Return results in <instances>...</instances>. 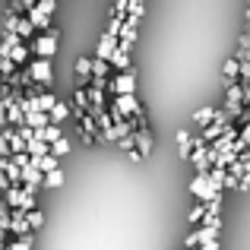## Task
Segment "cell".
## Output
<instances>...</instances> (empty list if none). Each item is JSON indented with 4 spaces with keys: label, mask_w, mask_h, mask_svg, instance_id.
I'll list each match as a JSON object with an SVG mask.
<instances>
[{
    "label": "cell",
    "mask_w": 250,
    "mask_h": 250,
    "mask_svg": "<svg viewBox=\"0 0 250 250\" xmlns=\"http://www.w3.org/2000/svg\"><path fill=\"white\" fill-rule=\"evenodd\" d=\"M111 95H130V92H136V73L133 67L130 70H114V80L108 83Z\"/></svg>",
    "instance_id": "6da1fadb"
},
{
    "label": "cell",
    "mask_w": 250,
    "mask_h": 250,
    "mask_svg": "<svg viewBox=\"0 0 250 250\" xmlns=\"http://www.w3.org/2000/svg\"><path fill=\"white\" fill-rule=\"evenodd\" d=\"M29 44H32V51H35V57H54L57 54V29L29 38Z\"/></svg>",
    "instance_id": "7a4b0ae2"
},
{
    "label": "cell",
    "mask_w": 250,
    "mask_h": 250,
    "mask_svg": "<svg viewBox=\"0 0 250 250\" xmlns=\"http://www.w3.org/2000/svg\"><path fill=\"white\" fill-rule=\"evenodd\" d=\"M190 193H193L196 200H222V190L212 187V184H209V174H200V171H196V177L190 181Z\"/></svg>",
    "instance_id": "3957f363"
},
{
    "label": "cell",
    "mask_w": 250,
    "mask_h": 250,
    "mask_svg": "<svg viewBox=\"0 0 250 250\" xmlns=\"http://www.w3.org/2000/svg\"><path fill=\"white\" fill-rule=\"evenodd\" d=\"M29 73L38 85H51L54 83V63H51V57H35L29 63Z\"/></svg>",
    "instance_id": "277c9868"
},
{
    "label": "cell",
    "mask_w": 250,
    "mask_h": 250,
    "mask_svg": "<svg viewBox=\"0 0 250 250\" xmlns=\"http://www.w3.org/2000/svg\"><path fill=\"white\" fill-rule=\"evenodd\" d=\"M133 136H136V152H140L143 159L155 152V136H152V130H149V124H146V127H136Z\"/></svg>",
    "instance_id": "5b68a950"
},
{
    "label": "cell",
    "mask_w": 250,
    "mask_h": 250,
    "mask_svg": "<svg viewBox=\"0 0 250 250\" xmlns=\"http://www.w3.org/2000/svg\"><path fill=\"white\" fill-rule=\"evenodd\" d=\"M10 234H16V238H25V234H32V225H29V215H25V209H13Z\"/></svg>",
    "instance_id": "8992f818"
},
{
    "label": "cell",
    "mask_w": 250,
    "mask_h": 250,
    "mask_svg": "<svg viewBox=\"0 0 250 250\" xmlns=\"http://www.w3.org/2000/svg\"><path fill=\"white\" fill-rule=\"evenodd\" d=\"M117 44H121V38L104 32L102 42H98V48H95V57H102V61H111V57H114V51H117Z\"/></svg>",
    "instance_id": "52a82bcc"
},
{
    "label": "cell",
    "mask_w": 250,
    "mask_h": 250,
    "mask_svg": "<svg viewBox=\"0 0 250 250\" xmlns=\"http://www.w3.org/2000/svg\"><path fill=\"white\" fill-rule=\"evenodd\" d=\"M0 171H3V174L10 177L13 187H22V168H19L13 159H0Z\"/></svg>",
    "instance_id": "ba28073f"
},
{
    "label": "cell",
    "mask_w": 250,
    "mask_h": 250,
    "mask_svg": "<svg viewBox=\"0 0 250 250\" xmlns=\"http://www.w3.org/2000/svg\"><path fill=\"white\" fill-rule=\"evenodd\" d=\"M73 70H76V85L89 89V85H92V61H85V57H80Z\"/></svg>",
    "instance_id": "9c48e42d"
},
{
    "label": "cell",
    "mask_w": 250,
    "mask_h": 250,
    "mask_svg": "<svg viewBox=\"0 0 250 250\" xmlns=\"http://www.w3.org/2000/svg\"><path fill=\"white\" fill-rule=\"evenodd\" d=\"M222 80H225V85L241 83V61H238V57H228V61H225V67H222Z\"/></svg>",
    "instance_id": "30bf717a"
},
{
    "label": "cell",
    "mask_w": 250,
    "mask_h": 250,
    "mask_svg": "<svg viewBox=\"0 0 250 250\" xmlns=\"http://www.w3.org/2000/svg\"><path fill=\"white\" fill-rule=\"evenodd\" d=\"M22 184H32V187H44V171L35 165V162H29V165L22 168Z\"/></svg>",
    "instance_id": "8fae6325"
},
{
    "label": "cell",
    "mask_w": 250,
    "mask_h": 250,
    "mask_svg": "<svg viewBox=\"0 0 250 250\" xmlns=\"http://www.w3.org/2000/svg\"><path fill=\"white\" fill-rule=\"evenodd\" d=\"M25 16H29V19H32V25H35V29H42V32H51V29H54V19H51L48 13H42L38 6H32Z\"/></svg>",
    "instance_id": "7c38bea8"
},
{
    "label": "cell",
    "mask_w": 250,
    "mask_h": 250,
    "mask_svg": "<svg viewBox=\"0 0 250 250\" xmlns=\"http://www.w3.org/2000/svg\"><path fill=\"white\" fill-rule=\"evenodd\" d=\"M89 108H92V102H89V89L76 85V92H73V111H76V114H85Z\"/></svg>",
    "instance_id": "4fadbf2b"
},
{
    "label": "cell",
    "mask_w": 250,
    "mask_h": 250,
    "mask_svg": "<svg viewBox=\"0 0 250 250\" xmlns=\"http://www.w3.org/2000/svg\"><path fill=\"white\" fill-rule=\"evenodd\" d=\"M25 152H29L32 155V159H38V155H44V152H51V146H48V143H44L42 140V136H32V140H25Z\"/></svg>",
    "instance_id": "5bb4252c"
},
{
    "label": "cell",
    "mask_w": 250,
    "mask_h": 250,
    "mask_svg": "<svg viewBox=\"0 0 250 250\" xmlns=\"http://www.w3.org/2000/svg\"><path fill=\"white\" fill-rule=\"evenodd\" d=\"M25 124H29L32 130H42V127L51 124V114L48 111H29V114H25Z\"/></svg>",
    "instance_id": "9a60e30c"
},
{
    "label": "cell",
    "mask_w": 250,
    "mask_h": 250,
    "mask_svg": "<svg viewBox=\"0 0 250 250\" xmlns=\"http://www.w3.org/2000/svg\"><path fill=\"white\" fill-rule=\"evenodd\" d=\"M35 133H38V136H42V140H44V143H48V146H51V143H57V140H61V136H63V130H61V124H48V127L35 130Z\"/></svg>",
    "instance_id": "2e32d148"
},
{
    "label": "cell",
    "mask_w": 250,
    "mask_h": 250,
    "mask_svg": "<svg viewBox=\"0 0 250 250\" xmlns=\"http://www.w3.org/2000/svg\"><path fill=\"white\" fill-rule=\"evenodd\" d=\"M6 117H10V127H22L25 124V111H22V104H6Z\"/></svg>",
    "instance_id": "e0dca14e"
},
{
    "label": "cell",
    "mask_w": 250,
    "mask_h": 250,
    "mask_svg": "<svg viewBox=\"0 0 250 250\" xmlns=\"http://www.w3.org/2000/svg\"><path fill=\"white\" fill-rule=\"evenodd\" d=\"M111 67H114V70H130V51H127V48H121V44H117L114 57H111Z\"/></svg>",
    "instance_id": "ac0fdd59"
},
{
    "label": "cell",
    "mask_w": 250,
    "mask_h": 250,
    "mask_svg": "<svg viewBox=\"0 0 250 250\" xmlns=\"http://www.w3.org/2000/svg\"><path fill=\"white\" fill-rule=\"evenodd\" d=\"M215 114H219V111H215V108H209V104H206V108L193 111V124H200V127H206V124H212V121H215Z\"/></svg>",
    "instance_id": "d6986e66"
},
{
    "label": "cell",
    "mask_w": 250,
    "mask_h": 250,
    "mask_svg": "<svg viewBox=\"0 0 250 250\" xmlns=\"http://www.w3.org/2000/svg\"><path fill=\"white\" fill-rule=\"evenodd\" d=\"M29 51H32V44H29V42H22V44H16V48H13V51H10V57H13V61H16V67H22V63H25V61H29Z\"/></svg>",
    "instance_id": "ffe728a7"
},
{
    "label": "cell",
    "mask_w": 250,
    "mask_h": 250,
    "mask_svg": "<svg viewBox=\"0 0 250 250\" xmlns=\"http://www.w3.org/2000/svg\"><path fill=\"white\" fill-rule=\"evenodd\" d=\"M48 114H51V124H63V121H67V117H70V104H63V102H57V104H54V108H51V111H48Z\"/></svg>",
    "instance_id": "44dd1931"
},
{
    "label": "cell",
    "mask_w": 250,
    "mask_h": 250,
    "mask_svg": "<svg viewBox=\"0 0 250 250\" xmlns=\"http://www.w3.org/2000/svg\"><path fill=\"white\" fill-rule=\"evenodd\" d=\"M32 162H35V165L42 168L44 174H48V171H54V168H57V155H54V152H44V155H38V159H32Z\"/></svg>",
    "instance_id": "7402d4cb"
},
{
    "label": "cell",
    "mask_w": 250,
    "mask_h": 250,
    "mask_svg": "<svg viewBox=\"0 0 250 250\" xmlns=\"http://www.w3.org/2000/svg\"><path fill=\"white\" fill-rule=\"evenodd\" d=\"M16 70H19V67H16V61H13V57H0V80H3V83L10 80Z\"/></svg>",
    "instance_id": "603a6c76"
},
{
    "label": "cell",
    "mask_w": 250,
    "mask_h": 250,
    "mask_svg": "<svg viewBox=\"0 0 250 250\" xmlns=\"http://www.w3.org/2000/svg\"><path fill=\"white\" fill-rule=\"evenodd\" d=\"M16 32L25 38V42H29V38H35V25H32V19H29V16H19V25H16Z\"/></svg>",
    "instance_id": "cb8c5ba5"
},
{
    "label": "cell",
    "mask_w": 250,
    "mask_h": 250,
    "mask_svg": "<svg viewBox=\"0 0 250 250\" xmlns=\"http://www.w3.org/2000/svg\"><path fill=\"white\" fill-rule=\"evenodd\" d=\"M57 102H61V98H57L54 92H42V95H38V111H51Z\"/></svg>",
    "instance_id": "d4e9b609"
},
{
    "label": "cell",
    "mask_w": 250,
    "mask_h": 250,
    "mask_svg": "<svg viewBox=\"0 0 250 250\" xmlns=\"http://www.w3.org/2000/svg\"><path fill=\"white\" fill-rule=\"evenodd\" d=\"M203 215H206V203L200 200V203H196V206L187 212V222H190V225H200V222H203Z\"/></svg>",
    "instance_id": "484cf974"
},
{
    "label": "cell",
    "mask_w": 250,
    "mask_h": 250,
    "mask_svg": "<svg viewBox=\"0 0 250 250\" xmlns=\"http://www.w3.org/2000/svg\"><path fill=\"white\" fill-rule=\"evenodd\" d=\"M234 57H238V61H250V35H247V32L238 38V54H234Z\"/></svg>",
    "instance_id": "4316f807"
},
{
    "label": "cell",
    "mask_w": 250,
    "mask_h": 250,
    "mask_svg": "<svg viewBox=\"0 0 250 250\" xmlns=\"http://www.w3.org/2000/svg\"><path fill=\"white\" fill-rule=\"evenodd\" d=\"M6 250H32V234H25V238H13V241H6Z\"/></svg>",
    "instance_id": "83f0119b"
},
{
    "label": "cell",
    "mask_w": 250,
    "mask_h": 250,
    "mask_svg": "<svg viewBox=\"0 0 250 250\" xmlns=\"http://www.w3.org/2000/svg\"><path fill=\"white\" fill-rule=\"evenodd\" d=\"M244 171H247V162L241 159V155H238V159L231 162V165H228V174H231V177H238V181L244 177Z\"/></svg>",
    "instance_id": "f1b7e54d"
},
{
    "label": "cell",
    "mask_w": 250,
    "mask_h": 250,
    "mask_svg": "<svg viewBox=\"0 0 250 250\" xmlns=\"http://www.w3.org/2000/svg\"><path fill=\"white\" fill-rule=\"evenodd\" d=\"M61 184H63V171L61 168H54V171L44 174V187H61Z\"/></svg>",
    "instance_id": "f546056e"
},
{
    "label": "cell",
    "mask_w": 250,
    "mask_h": 250,
    "mask_svg": "<svg viewBox=\"0 0 250 250\" xmlns=\"http://www.w3.org/2000/svg\"><path fill=\"white\" fill-rule=\"evenodd\" d=\"M89 102L98 104V108H104V89L102 85H89Z\"/></svg>",
    "instance_id": "4dcf8cb0"
},
{
    "label": "cell",
    "mask_w": 250,
    "mask_h": 250,
    "mask_svg": "<svg viewBox=\"0 0 250 250\" xmlns=\"http://www.w3.org/2000/svg\"><path fill=\"white\" fill-rule=\"evenodd\" d=\"M143 13H146V0H130V6H127V16H136V19H143Z\"/></svg>",
    "instance_id": "1f68e13d"
},
{
    "label": "cell",
    "mask_w": 250,
    "mask_h": 250,
    "mask_svg": "<svg viewBox=\"0 0 250 250\" xmlns=\"http://www.w3.org/2000/svg\"><path fill=\"white\" fill-rule=\"evenodd\" d=\"M51 152H54L57 159H61V155H67V152H70V143H67V140H63V136H61V140H57V143H51Z\"/></svg>",
    "instance_id": "d6a6232c"
},
{
    "label": "cell",
    "mask_w": 250,
    "mask_h": 250,
    "mask_svg": "<svg viewBox=\"0 0 250 250\" xmlns=\"http://www.w3.org/2000/svg\"><path fill=\"white\" fill-rule=\"evenodd\" d=\"M117 149H124V152H133V149H136V136L130 133V136H124V140H117Z\"/></svg>",
    "instance_id": "836d02e7"
},
{
    "label": "cell",
    "mask_w": 250,
    "mask_h": 250,
    "mask_svg": "<svg viewBox=\"0 0 250 250\" xmlns=\"http://www.w3.org/2000/svg\"><path fill=\"white\" fill-rule=\"evenodd\" d=\"M25 215H29V225H32V231H35V228H42V225H44V215L38 212V209H32V212H25Z\"/></svg>",
    "instance_id": "e575fe53"
},
{
    "label": "cell",
    "mask_w": 250,
    "mask_h": 250,
    "mask_svg": "<svg viewBox=\"0 0 250 250\" xmlns=\"http://www.w3.org/2000/svg\"><path fill=\"white\" fill-rule=\"evenodd\" d=\"M38 10H42V13H48V16H54V10H57V0H38Z\"/></svg>",
    "instance_id": "d590c367"
},
{
    "label": "cell",
    "mask_w": 250,
    "mask_h": 250,
    "mask_svg": "<svg viewBox=\"0 0 250 250\" xmlns=\"http://www.w3.org/2000/svg\"><path fill=\"white\" fill-rule=\"evenodd\" d=\"M10 159L16 162L19 168H25V165H29V162H32V155H29V152H16V155H10Z\"/></svg>",
    "instance_id": "8d00e7d4"
},
{
    "label": "cell",
    "mask_w": 250,
    "mask_h": 250,
    "mask_svg": "<svg viewBox=\"0 0 250 250\" xmlns=\"http://www.w3.org/2000/svg\"><path fill=\"white\" fill-rule=\"evenodd\" d=\"M13 155V149H10V143H6V136L0 133V159H10Z\"/></svg>",
    "instance_id": "74e56055"
},
{
    "label": "cell",
    "mask_w": 250,
    "mask_h": 250,
    "mask_svg": "<svg viewBox=\"0 0 250 250\" xmlns=\"http://www.w3.org/2000/svg\"><path fill=\"white\" fill-rule=\"evenodd\" d=\"M127 6L130 0H114V16H127Z\"/></svg>",
    "instance_id": "f35d334b"
},
{
    "label": "cell",
    "mask_w": 250,
    "mask_h": 250,
    "mask_svg": "<svg viewBox=\"0 0 250 250\" xmlns=\"http://www.w3.org/2000/svg\"><path fill=\"white\" fill-rule=\"evenodd\" d=\"M238 140L250 149V124H241V136H238Z\"/></svg>",
    "instance_id": "ab89813d"
},
{
    "label": "cell",
    "mask_w": 250,
    "mask_h": 250,
    "mask_svg": "<svg viewBox=\"0 0 250 250\" xmlns=\"http://www.w3.org/2000/svg\"><path fill=\"white\" fill-rule=\"evenodd\" d=\"M241 83H250V61H241Z\"/></svg>",
    "instance_id": "60d3db41"
},
{
    "label": "cell",
    "mask_w": 250,
    "mask_h": 250,
    "mask_svg": "<svg viewBox=\"0 0 250 250\" xmlns=\"http://www.w3.org/2000/svg\"><path fill=\"white\" fill-rule=\"evenodd\" d=\"M6 124H10V117H6V108H3V104H0V130H3Z\"/></svg>",
    "instance_id": "b9f144b4"
},
{
    "label": "cell",
    "mask_w": 250,
    "mask_h": 250,
    "mask_svg": "<svg viewBox=\"0 0 250 250\" xmlns=\"http://www.w3.org/2000/svg\"><path fill=\"white\" fill-rule=\"evenodd\" d=\"M6 187H13V184H10V177H6L3 171H0V190H6Z\"/></svg>",
    "instance_id": "7bdbcfd3"
},
{
    "label": "cell",
    "mask_w": 250,
    "mask_h": 250,
    "mask_svg": "<svg viewBox=\"0 0 250 250\" xmlns=\"http://www.w3.org/2000/svg\"><path fill=\"white\" fill-rule=\"evenodd\" d=\"M247 35H250V16H247Z\"/></svg>",
    "instance_id": "ee69618b"
}]
</instances>
